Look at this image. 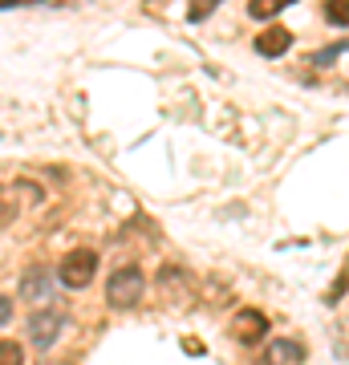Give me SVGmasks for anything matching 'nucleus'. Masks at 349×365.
Returning <instances> with one entry per match:
<instances>
[{
	"mask_svg": "<svg viewBox=\"0 0 349 365\" xmlns=\"http://www.w3.org/2000/svg\"><path fill=\"white\" fill-rule=\"evenodd\" d=\"M146 292V276L143 268H134V264H122L114 276H110V284H106V304L110 309H134Z\"/></svg>",
	"mask_w": 349,
	"mask_h": 365,
	"instance_id": "1",
	"label": "nucleus"
},
{
	"mask_svg": "<svg viewBox=\"0 0 349 365\" xmlns=\"http://www.w3.org/2000/svg\"><path fill=\"white\" fill-rule=\"evenodd\" d=\"M93 272H98V256H93L90 248H74V252H65V260L61 268H57V280H61V288H86L93 280Z\"/></svg>",
	"mask_w": 349,
	"mask_h": 365,
	"instance_id": "2",
	"label": "nucleus"
},
{
	"mask_svg": "<svg viewBox=\"0 0 349 365\" xmlns=\"http://www.w3.org/2000/svg\"><path fill=\"white\" fill-rule=\"evenodd\" d=\"M232 333H236L240 345H260V341L268 337V317L260 313V309H240V313H236Z\"/></svg>",
	"mask_w": 349,
	"mask_h": 365,
	"instance_id": "3",
	"label": "nucleus"
},
{
	"mask_svg": "<svg viewBox=\"0 0 349 365\" xmlns=\"http://www.w3.org/2000/svg\"><path fill=\"white\" fill-rule=\"evenodd\" d=\"M61 325H65V321L57 313H33V317H29V341H33L41 353L53 349L57 337H61Z\"/></svg>",
	"mask_w": 349,
	"mask_h": 365,
	"instance_id": "4",
	"label": "nucleus"
},
{
	"mask_svg": "<svg viewBox=\"0 0 349 365\" xmlns=\"http://www.w3.org/2000/svg\"><path fill=\"white\" fill-rule=\"evenodd\" d=\"M293 49V33H288V29H264V33H260L256 37V53L260 57H285V53Z\"/></svg>",
	"mask_w": 349,
	"mask_h": 365,
	"instance_id": "5",
	"label": "nucleus"
},
{
	"mask_svg": "<svg viewBox=\"0 0 349 365\" xmlns=\"http://www.w3.org/2000/svg\"><path fill=\"white\" fill-rule=\"evenodd\" d=\"M45 292H49V268L45 264H29L25 272H21V297L41 300Z\"/></svg>",
	"mask_w": 349,
	"mask_h": 365,
	"instance_id": "6",
	"label": "nucleus"
},
{
	"mask_svg": "<svg viewBox=\"0 0 349 365\" xmlns=\"http://www.w3.org/2000/svg\"><path fill=\"white\" fill-rule=\"evenodd\" d=\"M285 4H293V0H252V4H248V13L256 16V21H272Z\"/></svg>",
	"mask_w": 349,
	"mask_h": 365,
	"instance_id": "7",
	"label": "nucleus"
},
{
	"mask_svg": "<svg viewBox=\"0 0 349 365\" xmlns=\"http://www.w3.org/2000/svg\"><path fill=\"white\" fill-rule=\"evenodd\" d=\"M0 365H25V349L16 341H0Z\"/></svg>",
	"mask_w": 349,
	"mask_h": 365,
	"instance_id": "8",
	"label": "nucleus"
},
{
	"mask_svg": "<svg viewBox=\"0 0 349 365\" xmlns=\"http://www.w3.org/2000/svg\"><path fill=\"white\" fill-rule=\"evenodd\" d=\"M272 353H280L285 361H305V349H300L297 341H276V345H272Z\"/></svg>",
	"mask_w": 349,
	"mask_h": 365,
	"instance_id": "9",
	"label": "nucleus"
},
{
	"mask_svg": "<svg viewBox=\"0 0 349 365\" xmlns=\"http://www.w3.org/2000/svg\"><path fill=\"white\" fill-rule=\"evenodd\" d=\"M325 13H329L333 25H349V0H329V4H325Z\"/></svg>",
	"mask_w": 349,
	"mask_h": 365,
	"instance_id": "10",
	"label": "nucleus"
},
{
	"mask_svg": "<svg viewBox=\"0 0 349 365\" xmlns=\"http://www.w3.org/2000/svg\"><path fill=\"white\" fill-rule=\"evenodd\" d=\"M337 57H341V45H329V49L317 53V66H333Z\"/></svg>",
	"mask_w": 349,
	"mask_h": 365,
	"instance_id": "11",
	"label": "nucleus"
},
{
	"mask_svg": "<svg viewBox=\"0 0 349 365\" xmlns=\"http://www.w3.org/2000/svg\"><path fill=\"white\" fill-rule=\"evenodd\" d=\"M13 321V297H0V329Z\"/></svg>",
	"mask_w": 349,
	"mask_h": 365,
	"instance_id": "12",
	"label": "nucleus"
},
{
	"mask_svg": "<svg viewBox=\"0 0 349 365\" xmlns=\"http://www.w3.org/2000/svg\"><path fill=\"white\" fill-rule=\"evenodd\" d=\"M13 215H16V207H13V203H0V227H4V223L13 220Z\"/></svg>",
	"mask_w": 349,
	"mask_h": 365,
	"instance_id": "13",
	"label": "nucleus"
},
{
	"mask_svg": "<svg viewBox=\"0 0 349 365\" xmlns=\"http://www.w3.org/2000/svg\"><path fill=\"white\" fill-rule=\"evenodd\" d=\"M248 365H276V357H272V349H268V353H260V357H252Z\"/></svg>",
	"mask_w": 349,
	"mask_h": 365,
	"instance_id": "14",
	"label": "nucleus"
},
{
	"mask_svg": "<svg viewBox=\"0 0 349 365\" xmlns=\"http://www.w3.org/2000/svg\"><path fill=\"white\" fill-rule=\"evenodd\" d=\"M13 4H41V0H0V9H13Z\"/></svg>",
	"mask_w": 349,
	"mask_h": 365,
	"instance_id": "15",
	"label": "nucleus"
}]
</instances>
